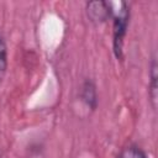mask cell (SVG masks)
<instances>
[{"label": "cell", "instance_id": "4", "mask_svg": "<svg viewBox=\"0 0 158 158\" xmlns=\"http://www.w3.org/2000/svg\"><path fill=\"white\" fill-rule=\"evenodd\" d=\"M83 100L86 102L88 106H90L91 109H95L96 106V91H95V86L91 81H85L84 86H83Z\"/></svg>", "mask_w": 158, "mask_h": 158}, {"label": "cell", "instance_id": "3", "mask_svg": "<svg viewBox=\"0 0 158 158\" xmlns=\"http://www.w3.org/2000/svg\"><path fill=\"white\" fill-rule=\"evenodd\" d=\"M151 84H149V96L152 100L153 109L157 107V60L153 58L152 65H151Z\"/></svg>", "mask_w": 158, "mask_h": 158}, {"label": "cell", "instance_id": "1", "mask_svg": "<svg viewBox=\"0 0 158 158\" xmlns=\"http://www.w3.org/2000/svg\"><path fill=\"white\" fill-rule=\"evenodd\" d=\"M111 4V15L114 19V52L118 59L122 58V46H123V38L126 35L127 30V23H128V9L126 2H120L118 9H114L112 2Z\"/></svg>", "mask_w": 158, "mask_h": 158}, {"label": "cell", "instance_id": "2", "mask_svg": "<svg viewBox=\"0 0 158 158\" xmlns=\"http://www.w3.org/2000/svg\"><path fill=\"white\" fill-rule=\"evenodd\" d=\"M111 4L105 1H91L88 4V15L94 22H104L111 15Z\"/></svg>", "mask_w": 158, "mask_h": 158}, {"label": "cell", "instance_id": "5", "mask_svg": "<svg viewBox=\"0 0 158 158\" xmlns=\"http://www.w3.org/2000/svg\"><path fill=\"white\" fill-rule=\"evenodd\" d=\"M117 158H147V156L136 146H127L125 147Z\"/></svg>", "mask_w": 158, "mask_h": 158}, {"label": "cell", "instance_id": "6", "mask_svg": "<svg viewBox=\"0 0 158 158\" xmlns=\"http://www.w3.org/2000/svg\"><path fill=\"white\" fill-rule=\"evenodd\" d=\"M6 68H7V51L5 42L0 38V81L5 75Z\"/></svg>", "mask_w": 158, "mask_h": 158}]
</instances>
